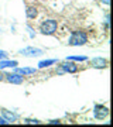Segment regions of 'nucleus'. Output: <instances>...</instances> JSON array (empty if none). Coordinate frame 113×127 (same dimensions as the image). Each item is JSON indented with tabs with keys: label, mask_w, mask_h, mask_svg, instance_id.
Wrapping results in <instances>:
<instances>
[{
	"label": "nucleus",
	"mask_w": 113,
	"mask_h": 127,
	"mask_svg": "<svg viewBox=\"0 0 113 127\" xmlns=\"http://www.w3.org/2000/svg\"><path fill=\"white\" fill-rule=\"evenodd\" d=\"M100 1H103L105 4H109V3H110V0H100Z\"/></svg>",
	"instance_id": "6ab92c4d"
},
{
	"label": "nucleus",
	"mask_w": 113,
	"mask_h": 127,
	"mask_svg": "<svg viewBox=\"0 0 113 127\" xmlns=\"http://www.w3.org/2000/svg\"><path fill=\"white\" fill-rule=\"evenodd\" d=\"M86 42H88V35H86L85 31H81V30L72 31L71 37L68 38V44L71 47H81V45H85Z\"/></svg>",
	"instance_id": "f257e3e1"
},
{
	"label": "nucleus",
	"mask_w": 113,
	"mask_h": 127,
	"mask_svg": "<svg viewBox=\"0 0 113 127\" xmlns=\"http://www.w3.org/2000/svg\"><path fill=\"white\" fill-rule=\"evenodd\" d=\"M7 123H9L7 120H4L3 117H0V124H7Z\"/></svg>",
	"instance_id": "a211bd4d"
},
{
	"label": "nucleus",
	"mask_w": 113,
	"mask_h": 127,
	"mask_svg": "<svg viewBox=\"0 0 113 127\" xmlns=\"http://www.w3.org/2000/svg\"><path fill=\"white\" fill-rule=\"evenodd\" d=\"M93 116L96 120H103L109 116V109L103 104H95L93 107Z\"/></svg>",
	"instance_id": "20e7f679"
},
{
	"label": "nucleus",
	"mask_w": 113,
	"mask_h": 127,
	"mask_svg": "<svg viewBox=\"0 0 113 127\" xmlns=\"http://www.w3.org/2000/svg\"><path fill=\"white\" fill-rule=\"evenodd\" d=\"M48 123H50V124H59L61 122H59V120H50Z\"/></svg>",
	"instance_id": "f3484780"
},
{
	"label": "nucleus",
	"mask_w": 113,
	"mask_h": 127,
	"mask_svg": "<svg viewBox=\"0 0 113 127\" xmlns=\"http://www.w3.org/2000/svg\"><path fill=\"white\" fill-rule=\"evenodd\" d=\"M57 64V59H44V61H40L38 62V68L42 69V68H48L50 65H54Z\"/></svg>",
	"instance_id": "f8f14e48"
},
{
	"label": "nucleus",
	"mask_w": 113,
	"mask_h": 127,
	"mask_svg": "<svg viewBox=\"0 0 113 127\" xmlns=\"http://www.w3.org/2000/svg\"><path fill=\"white\" fill-rule=\"evenodd\" d=\"M27 30H28V32H30V37H31V38H34V37H36V32L33 31V28L31 27H27Z\"/></svg>",
	"instance_id": "dca6fc26"
},
{
	"label": "nucleus",
	"mask_w": 113,
	"mask_h": 127,
	"mask_svg": "<svg viewBox=\"0 0 113 127\" xmlns=\"http://www.w3.org/2000/svg\"><path fill=\"white\" fill-rule=\"evenodd\" d=\"M14 72L18 73V75H23V76H26V75H33V73L37 72L36 68H17V66H14Z\"/></svg>",
	"instance_id": "6e6552de"
},
{
	"label": "nucleus",
	"mask_w": 113,
	"mask_h": 127,
	"mask_svg": "<svg viewBox=\"0 0 113 127\" xmlns=\"http://www.w3.org/2000/svg\"><path fill=\"white\" fill-rule=\"evenodd\" d=\"M86 57H83V55H71V57H68L67 61H79V62H82V61H86Z\"/></svg>",
	"instance_id": "ddd939ff"
},
{
	"label": "nucleus",
	"mask_w": 113,
	"mask_h": 127,
	"mask_svg": "<svg viewBox=\"0 0 113 127\" xmlns=\"http://www.w3.org/2000/svg\"><path fill=\"white\" fill-rule=\"evenodd\" d=\"M57 28H58V23H57V20H52V18L44 20L40 24V32L44 34V35H52V34H55Z\"/></svg>",
	"instance_id": "f03ea898"
},
{
	"label": "nucleus",
	"mask_w": 113,
	"mask_h": 127,
	"mask_svg": "<svg viewBox=\"0 0 113 127\" xmlns=\"http://www.w3.org/2000/svg\"><path fill=\"white\" fill-rule=\"evenodd\" d=\"M18 62L17 61H9V59H0V69H4V68H14L17 66Z\"/></svg>",
	"instance_id": "9b49d317"
},
{
	"label": "nucleus",
	"mask_w": 113,
	"mask_h": 127,
	"mask_svg": "<svg viewBox=\"0 0 113 127\" xmlns=\"http://www.w3.org/2000/svg\"><path fill=\"white\" fill-rule=\"evenodd\" d=\"M18 54L23 57H27V58H34V57H40L44 54V51L41 48H36V47H26L23 50L18 51Z\"/></svg>",
	"instance_id": "7ed1b4c3"
},
{
	"label": "nucleus",
	"mask_w": 113,
	"mask_h": 127,
	"mask_svg": "<svg viewBox=\"0 0 113 127\" xmlns=\"http://www.w3.org/2000/svg\"><path fill=\"white\" fill-rule=\"evenodd\" d=\"M59 66L62 68V71L65 73H75V72H78V65L76 64H74L72 61H67L65 64L59 65Z\"/></svg>",
	"instance_id": "423d86ee"
},
{
	"label": "nucleus",
	"mask_w": 113,
	"mask_h": 127,
	"mask_svg": "<svg viewBox=\"0 0 113 127\" xmlns=\"http://www.w3.org/2000/svg\"><path fill=\"white\" fill-rule=\"evenodd\" d=\"M1 114H3V119L7 120L9 123H14L17 120V114L13 113V112H9V110H6V109L1 110Z\"/></svg>",
	"instance_id": "1a4fd4ad"
},
{
	"label": "nucleus",
	"mask_w": 113,
	"mask_h": 127,
	"mask_svg": "<svg viewBox=\"0 0 113 127\" xmlns=\"http://www.w3.org/2000/svg\"><path fill=\"white\" fill-rule=\"evenodd\" d=\"M4 81L9 82V83H13V85H21V83H24V76L16 72H11L4 75Z\"/></svg>",
	"instance_id": "39448f33"
},
{
	"label": "nucleus",
	"mask_w": 113,
	"mask_h": 127,
	"mask_svg": "<svg viewBox=\"0 0 113 127\" xmlns=\"http://www.w3.org/2000/svg\"><path fill=\"white\" fill-rule=\"evenodd\" d=\"M9 57V54L6 52V51H3V50H0V59H6Z\"/></svg>",
	"instance_id": "2eb2a0df"
},
{
	"label": "nucleus",
	"mask_w": 113,
	"mask_h": 127,
	"mask_svg": "<svg viewBox=\"0 0 113 127\" xmlns=\"http://www.w3.org/2000/svg\"><path fill=\"white\" fill-rule=\"evenodd\" d=\"M24 123L26 124H40V120H37V119H26L24 120Z\"/></svg>",
	"instance_id": "4468645a"
},
{
	"label": "nucleus",
	"mask_w": 113,
	"mask_h": 127,
	"mask_svg": "<svg viewBox=\"0 0 113 127\" xmlns=\"http://www.w3.org/2000/svg\"><path fill=\"white\" fill-rule=\"evenodd\" d=\"M90 65L93 66V68H106L108 66V59L105 58H100V57H98V58H93L92 61H90Z\"/></svg>",
	"instance_id": "0eeeda50"
},
{
	"label": "nucleus",
	"mask_w": 113,
	"mask_h": 127,
	"mask_svg": "<svg viewBox=\"0 0 113 127\" xmlns=\"http://www.w3.org/2000/svg\"><path fill=\"white\" fill-rule=\"evenodd\" d=\"M38 16V10L34 7V6H28L27 9H26V17L28 20H34V18Z\"/></svg>",
	"instance_id": "9d476101"
}]
</instances>
